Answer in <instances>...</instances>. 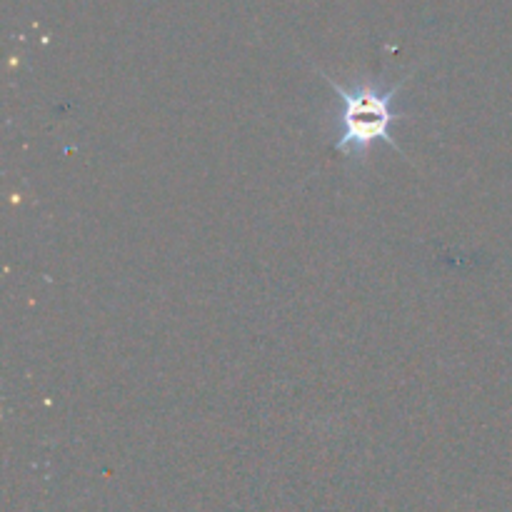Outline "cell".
<instances>
[{
    "instance_id": "6da1fadb",
    "label": "cell",
    "mask_w": 512,
    "mask_h": 512,
    "mask_svg": "<svg viewBox=\"0 0 512 512\" xmlns=\"http://www.w3.org/2000/svg\"><path fill=\"white\" fill-rule=\"evenodd\" d=\"M318 73L323 75V80L335 93L333 150H338V153H343V158L353 160L358 165L368 160L370 150L378 143H388L390 148L403 155V145L393 138V123L398 118L395 100H398L400 90L408 83L410 75H405L400 83L385 88V85L370 83V80L343 85L320 68Z\"/></svg>"
}]
</instances>
